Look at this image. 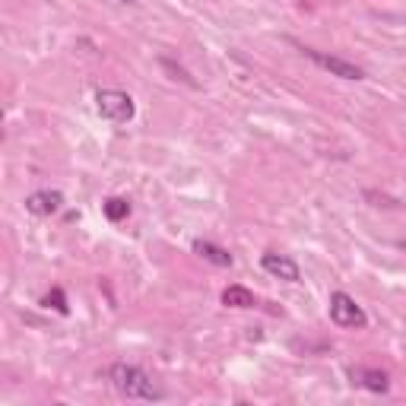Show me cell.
<instances>
[{
  "instance_id": "obj_1",
  "label": "cell",
  "mask_w": 406,
  "mask_h": 406,
  "mask_svg": "<svg viewBox=\"0 0 406 406\" xmlns=\"http://www.w3.org/2000/svg\"><path fill=\"white\" fill-rule=\"evenodd\" d=\"M108 378L115 384V391L127 400H162V391L152 384V378L143 368H137V365H124V362L111 365Z\"/></svg>"
},
{
  "instance_id": "obj_2",
  "label": "cell",
  "mask_w": 406,
  "mask_h": 406,
  "mask_svg": "<svg viewBox=\"0 0 406 406\" xmlns=\"http://www.w3.org/2000/svg\"><path fill=\"white\" fill-rule=\"evenodd\" d=\"M96 105H99V115L108 117V121H115V124H127V121L137 115L133 99L121 89H102L96 96Z\"/></svg>"
},
{
  "instance_id": "obj_3",
  "label": "cell",
  "mask_w": 406,
  "mask_h": 406,
  "mask_svg": "<svg viewBox=\"0 0 406 406\" xmlns=\"http://www.w3.org/2000/svg\"><path fill=\"white\" fill-rule=\"evenodd\" d=\"M331 321L337 324V327H346V331H362L365 324H368V317H365V311L358 308L352 296L333 292L331 296Z\"/></svg>"
},
{
  "instance_id": "obj_4",
  "label": "cell",
  "mask_w": 406,
  "mask_h": 406,
  "mask_svg": "<svg viewBox=\"0 0 406 406\" xmlns=\"http://www.w3.org/2000/svg\"><path fill=\"white\" fill-rule=\"evenodd\" d=\"M305 55L311 57V61L317 64V67H324L327 73L340 76V80H362V70L356 67V64L343 61V57H333V55H324V51H314V48H305Z\"/></svg>"
},
{
  "instance_id": "obj_5",
  "label": "cell",
  "mask_w": 406,
  "mask_h": 406,
  "mask_svg": "<svg viewBox=\"0 0 406 406\" xmlns=\"http://www.w3.org/2000/svg\"><path fill=\"white\" fill-rule=\"evenodd\" d=\"M261 267L267 270L270 276H276V280L298 282V263L289 261V257H282V254H263L261 257Z\"/></svg>"
},
{
  "instance_id": "obj_6",
  "label": "cell",
  "mask_w": 406,
  "mask_h": 406,
  "mask_svg": "<svg viewBox=\"0 0 406 406\" xmlns=\"http://www.w3.org/2000/svg\"><path fill=\"white\" fill-rule=\"evenodd\" d=\"M61 203H64V197L57 191H35V194H29V197H26V210H29V213H35V216L57 213Z\"/></svg>"
},
{
  "instance_id": "obj_7",
  "label": "cell",
  "mask_w": 406,
  "mask_h": 406,
  "mask_svg": "<svg viewBox=\"0 0 406 406\" xmlns=\"http://www.w3.org/2000/svg\"><path fill=\"white\" fill-rule=\"evenodd\" d=\"M194 254H200L203 261L213 263V267H232V254L226 248H219V245H213V241L197 238L194 241Z\"/></svg>"
},
{
  "instance_id": "obj_8",
  "label": "cell",
  "mask_w": 406,
  "mask_h": 406,
  "mask_svg": "<svg viewBox=\"0 0 406 406\" xmlns=\"http://www.w3.org/2000/svg\"><path fill=\"white\" fill-rule=\"evenodd\" d=\"M352 378H356L362 387L375 391V393H387V391H391V381H387V375L378 372V368H358V372H352Z\"/></svg>"
},
{
  "instance_id": "obj_9",
  "label": "cell",
  "mask_w": 406,
  "mask_h": 406,
  "mask_svg": "<svg viewBox=\"0 0 406 406\" xmlns=\"http://www.w3.org/2000/svg\"><path fill=\"white\" fill-rule=\"evenodd\" d=\"M222 305H229V308H254V296L245 286H229L222 292Z\"/></svg>"
},
{
  "instance_id": "obj_10",
  "label": "cell",
  "mask_w": 406,
  "mask_h": 406,
  "mask_svg": "<svg viewBox=\"0 0 406 406\" xmlns=\"http://www.w3.org/2000/svg\"><path fill=\"white\" fill-rule=\"evenodd\" d=\"M127 213H131V203H127V200H121V197H111V200H105V216H108L111 222H121V219H127Z\"/></svg>"
},
{
  "instance_id": "obj_11",
  "label": "cell",
  "mask_w": 406,
  "mask_h": 406,
  "mask_svg": "<svg viewBox=\"0 0 406 406\" xmlns=\"http://www.w3.org/2000/svg\"><path fill=\"white\" fill-rule=\"evenodd\" d=\"M45 305H48V308H55V311H61V314H67V298H64V292L61 289H55L51 292V296H45Z\"/></svg>"
},
{
  "instance_id": "obj_12",
  "label": "cell",
  "mask_w": 406,
  "mask_h": 406,
  "mask_svg": "<svg viewBox=\"0 0 406 406\" xmlns=\"http://www.w3.org/2000/svg\"><path fill=\"white\" fill-rule=\"evenodd\" d=\"M400 248H403V251H406V238H403V241H400Z\"/></svg>"
},
{
  "instance_id": "obj_13",
  "label": "cell",
  "mask_w": 406,
  "mask_h": 406,
  "mask_svg": "<svg viewBox=\"0 0 406 406\" xmlns=\"http://www.w3.org/2000/svg\"><path fill=\"white\" fill-rule=\"evenodd\" d=\"M121 3H137V0H121Z\"/></svg>"
}]
</instances>
